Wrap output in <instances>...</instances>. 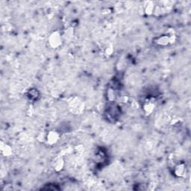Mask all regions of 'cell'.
Masks as SVG:
<instances>
[{
	"mask_svg": "<svg viewBox=\"0 0 191 191\" xmlns=\"http://www.w3.org/2000/svg\"><path fill=\"white\" fill-rule=\"evenodd\" d=\"M49 42L50 46H52V48H54V49H56V48L58 47L59 46H61L62 40L59 32H53V33L50 35V37H49Z\"/></svg>",
	"mask_w": 191,
	"mask_h": 191,
	"instance_id": "cell-1",
	"label": "cell"
},
{
	"mask_svg": "<svg viewBox=\"0 0 191 191\" xmlns=\"http://www.w3.org/2000/svg\"><path fill=\"white\" fill-rule=\"evenodd\" d=\"M70 107L74 112H79V111H82L83 108H84L81 102L79 101V99L77 98H75L74 99L70 102Z\"/></svg>",
	"mask_w": 191,
	"mask_h": 191,
	"instance_id": "cell-2",
	"label": "cell"
},
{
	"mask_svg": "<svg viewBox=\"0 0 191 191\" xmlns=\"http://www.w3.org/2000/svg\"><path fill=\"white\" fill-rule=\"evenodd\" d=\"M59 138V134L55 131H50L48 133L46 137V141L49 144H55Z\"/></svg>",
	"mask_w": 191,
	"mask_h": 191,
	"instance_id": "cell-3",
	"label": "cell"
},
{
	"mask_svg": "<svg viewBox=\"0 0 191 191\" xmlns=\"http://www.w3.org/2000/svg\"><path fill=\"white\" fill-rule=\"evenodd\" d=\"M155 42H156L157 44L161 45V46H166V45L169 44V43H172V37L167 36V35H164V36L157 38Z\"/></svg>",
	"mask_w": 191,
	"mask_h": 191,
	"instance_id": "cell-4",
	"label": "cell"
},
{
	"mask_svg": "<svg viewBox=\"0 0 191 191\" xmlns=\"http://www.w3.org/2000/svg\"><path fill=\"white\" fill-rule=\"evenodd\" d=\"M1 151H2V153L4 156H10L12 153V150H11V148L7 144L3 143H2L1 144Z\"/></svg>",
	"mask_w": 191,
	"mask_h": 191,
	"instance_id": "cell-5",
	"label": "cell"
},
{
	"mask_svg": "<svg viewBox=\"0 0 191 191\" xmlns=\"http://www.w3.org/2000/svg\"><path fill=\"white\" fill-rule=\"evenodd\" d=\"M144 110H145V111L146 113H151L152 112V111L154 110V107H155V104H154V102H152V101H151V100H148V101H146L145 102V104H144Z\"/></svg>",
	"mask_w": 191,
	"mask_h": 191,
	"instance_id": "cell-6",
	"label": "cell"
},
{
	"mask_svg": "<svg viewBox=\"0 0 191 191\" xmlns=\"http://www.w3.org/2000/svg\"><path fill=\"white\" fill-rule=\"evenodd\" d=\"M39 97V93L37 90V89H31L29 92H28V97L29 99L32 100H37V99Z\"/></svg>",
	"mask_w": 191,
	"mask_h": 191,
	"instance_id": "cell-7",
	"label": "cell"
},
{
	"mask_svg": "<svg viewBox=\"0 0 191 191\" xmlns=\"http://www.w3.org/2000/svg\"><path fill=\"white\" fill-rule=\"evenodd\" d=\"M185 165L183 164H179L175 167V174L178 176H182L185 173Z\"/></svg>",
	"mask_w": 191,
	"mask_h": 191,
	"instance_id": "cell-8",
	"label": "cell"
},
{
	"mask_svg": "<svg viewBox=\"0 0 191 191\" xmlns=\"http://www.w3.org/2000/svg\"><path fill=\"white\" fill-rule=\"evenodd\" d=\"M63 161L61 158H58L55 161V169L57 171L61 170V169L63 168Z\"/></svg>",
	"mask_w": 191,
	"mask_h": 191,
	"instance_id": "cell-9",
	"label": "cell"
},
{
	"mask_svg": "<svg viewBox=\"0 0 191 191\" xmlns=\"http://www.w3.org/2000/svg\"><path fill=\"white\" fill-rule=\"evenodd\" d=\"M145 6H146V9H145L146 13L147 14H151L154 10V5L153 4H152V2H147L146 5Z\"/></svg>",
	"mask_w": 191,
	"mask_h": 191,
	"instance_id": "cell-10",
	"label": "cell"
}]
</instances>
